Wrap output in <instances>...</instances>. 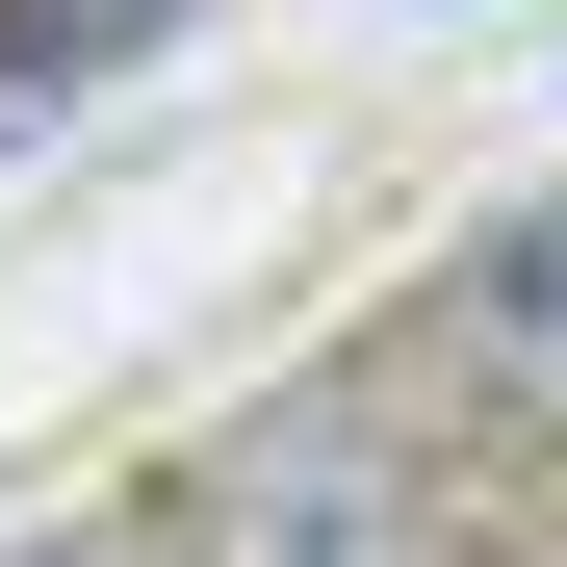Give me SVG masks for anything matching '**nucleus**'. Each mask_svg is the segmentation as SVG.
Returning <instances> with one entry per match:
<instances>
[{
	"label": "nucleus",
	"instance_id": "f257e3e1",
	"mask_svg": "<svg viewBox=\"0 0 567 567\" xmlns=\"http://www.w3.org/2000/svg\"><path fill=\"white\" fill-rule=\"evenodd\" d=\"M155 516H181V567H491V516L439 491V439H413L388 388H258V413H207Z\"/></svg>",
	"mask_w": 567,
	"mask_h": 567
},
{
	"label": "nucleus",
	"instance_id": "20e7f679",
	"mask_svg": "<svg viewBox=\"0 0 567 567\" xmlns=\"http://www.w3.org/2000/svg\"><path fill=\"white\" fill-rule=\"evenodd\" d=\"M0 567H181V516H52V542H0Z\"/></svg>",
	"mask_w": 567,
	"mask_h": 567
},
{
	"label": "nucleus",
	"instance_id": "f03ea898",
	"mask_svg": "<svg viewBox=\"0 0 567 567\" xmlns=\"http://www.w3.org/2000/svg\"><path fill=\"white\" fill-rule=\"evenodd\" d=\"M439 388L491 413V439H542V464H567V181L464 233V284H439Z\"/></svg>",
	"mask_w": 567,
	"mask_h": 567
},
{
	"label": "nucleus",
	"instance_id": "7ed1b4c3",
	"mask_svg": "<svg viewBox=\"0 0 567 567\" xmlns=\"http://www.w3.org/2000/svg\"><path fill=\"white\" fill-rule=\"evenodd\" d=\"M155 27H207V0H0V104H27V78H104Z\"/></svg>",
	"mask_w": 567,
	"mask_h": 567
}]
</instances>
